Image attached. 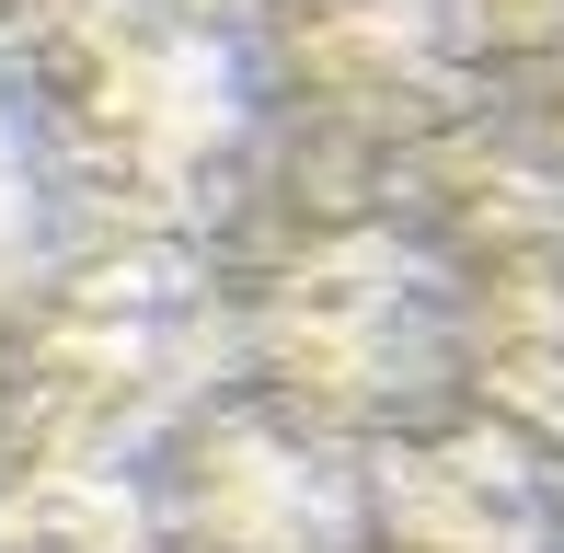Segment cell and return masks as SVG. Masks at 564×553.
<instances>
[{
	"mask_svg": "<svg viewBox=\"0 0 564 553\" xmlns=\"http://www.w3.org/2000/svg\"><path fill=\"white\" fill-rule=\"evenodd\" d=\"M380 553H542V462L507 426H403L369 462Z\"/></svg>",
	"mask_w": 564,
	"mask_h": 553,
	"instance_id": "cell-6",
	"label": "cell"
},
{
	"mask_svg": "<svg viewBox=\"0 0 564 553\" xmlns=\"http://www.w3.org/2000/svg\"><path fill=\"white\" fill-rule=\"evenodd\" d=\"M12 105L82 208L139 242H196L265 139V46L242 0H35Z\"/></svg>",
	"mask_w": 564,
	"mask_h": 553,
	"instance_id": "cell-1",
	"label": "cell"
},
{
	"mask_svg": "<svg viewBox=\"0 0 564 553\" xmlns=\"http://www.w3.org/2000/svg\"><path fill=\"white\" fill-rule=\"evenodd\" d=\"M58 276V173H46L23 105L0 93V323Z\"/></svg>",
	"mask_w": 564,
	"mask_h": 553,
	"instance_id": "cell-7",
	"label": "cell"
},
{
	"mask_svg": "<svg viewBox=\"0 0 564 553\" xmlns=\"http://www.w3.org/2000/svg\"><path fill=\"white\" fill-rule=\"evenodd\" d=\"M484 35V58H553L564 46V0H460Z\"/></svg>",
	"mask_w": 564,
	"mask_h": 553,
	"instance_id": "cell-8",
	"label": "cell"
},
{
	"mask_svg": "<svg viewBox=\"0 0 564 553\" xmlns=\"http://www.w3.org/2000/svg\"><path fill=\"white\" fill-rule=\"evenodd\" d=\"M253 46H265V93L289 82L300 105L392 150L438 139L484 69V35L460 0H276L253 12Z\"/></svg>",
	"mask_w": 564,
	"mask_h": 553,
	"instance_id": "cell-5",
	"label": "cell"
},
{
	"mask_svg": "<svg viewBox=\"0 0 564 553\" xmlns=\"http://www.w3.org/2000/svg\"><path fill=\"white\" fill-rule=\"evenodd\" d=\"M23 381H35L46 449L35 462H127L162 449L173 415H196L230 369V289L196 265V242H93L82 276H46L23 300Z\"/></svg>",
	"mask_w": 564,
	"mask_h": 553,
	"instance_id": "cell-3",
	"label": "cell"
},
{
	"mask_svg": "<svg viewBox=\"0 0 564 553\" xmlns=\"http://www.w3.org/2000/svg\"><path fill=\"white\" fill-rule=\"evenodd\" d=\"M230 346L253 369L242 392L369 449L426 426V404L460 381V276L403 219H346V231L289 242L230 300Z\"/></svg>",
	"mask_w": 564,
	"mask_h": 553,
	"instance_id": "cell-2",
	"label": "cell"
},
{
	"mask_svg": "<svg viewBox=\"0 0 564 553\" xmlns=\"http://www.w3.org/2000/svg\"><path fill=\"white\" fill-rule=\"evenodd\" d=\"M530 150H542V162L564 173V46L542 58V139H530Z\"/></svg>",
	"mask_w": 564,
	"mask_h": 553,
	"instance_id": "cell-9",
	"label": "cell"
},
{
	"mask_svg": "<svg viewBox=\"0 0 564 553\" xmlns=\"http://www.w3.org/2000/svg\"><path fill=\"white\" fill-rule=\"evenodd\" d=\"M139 485L150 531L185 553H357L369 531V449L300 426L265 392H208L196 415H173Z\"/></svg>",
	"mask_w": 564,
	"mask_h": 553,
	"instance_id": "cell-4",
	"label": "cell"
}]
</instances>
